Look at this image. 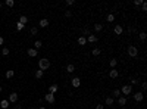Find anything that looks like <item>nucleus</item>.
Wrapping results in <instances>:
<instances>
[{"mask_svg": "<svg viewBox=\"0 0 147 109\" xmlns=\"http://www.w3.org/2000/svg\"><path fill=\"white\" fill-rule=\"evenodd\" d=\"M49 66H50V61H49V59H46V57H43V59H40V61H38V68H40L41 71H46Z\"/></svg>", "mask_w": 147, "mask_h": 109, "instance_id": "1", "label": "nucleus"}, {"mask_svg": "<svg viewBox=\"0 0 147 109\" xmlns=\"http://www.w3.org/2000/svg\"><path fill=\"white\" fill-rule=\"evenodd\" d=\"M131 91H132V87L129 86V84H125L122 88H121V94H125V96H128V94H131Z\"/></svg>", "mask_w": 147, "mask_h": 109, "instance_id": "2", "label": "nucleus"}, {"mask_svg": "<svg viewBox=\"0 0 147 109\" xmlns=\"http://www.w3.org/2000/svg\"><path fill=\"white\" fill-rule=\"evenodd\" d=\"M128 55L131 56V57H135V56L138 55V49H137L135 46H129V47H128Z\"/></svg>", "mask_w": 147, "mask_h": 109, "instance_id": "3", "label": "nucleus"}, {"mask_svg": "<svg viewBox=\"0 0 147 109\" xmlns=\"http://www.w3.org/2000/svg\"><path fill=\"white\" fill-rule=\"evenodd\" d=\"M44 100H46V102H49V103H55L56 97H55V94H51V93H47V94H44Z\"/></svg>", "mask_w": 147, "mask_h": 109, "instance_id": "4", "label": "nucleus"}, {"mask_svg": "<svg viewBox=\"0 0 147 109\" xmlns=\"http://www.w3.org/2000/svg\"><path fill=\"white\" fill-rule=\"evenodd\" d=\"M71 84H72V87L78 88V87L81 86V80H80V77H74V78H72V81H71Z\"/></svg>", "mask_w": 147, "mask_h": 109, "instance_id": "5", "label": "nucleus"}, {"mask_svg": "<svg viewBox=\"0 0 147 109\" xmlns=\"http://www.w3.org/2000/svg\"><path fill=\"white\" fill-rule=\"evenodd\" d=\"M143 99H144V93H143V91L134 94V100H135V102H143Z\"/></svg>", "mask_w": 147, "mask_h": 109, "instance_id": "6", "label": "nucleus"}, {"mask_svg": "<svg viewBox=\"0 0 147 109\" xmlns=\"http://www.w3.org/2000/svg\"><path fill=\"white\" fill-rule=\"evenodd\" d=\"M18 102V93H10L9 94V103H16Z\"/></svg>", "mask_w": 147, "mask_h": 109, "instance_id": "7", "label": "nucleus"}, {"mask_svg": "<svg viewBox=\"0 0 147 109\" xmlns=\"http://www.w3.org/2000/svg\"><path fill=\"white\" fill-rule=\"evenodd\" d=\"M27 53H28V56H31V57H35V56L38 55V50H35L34 47H31V49L27 50Z\"/></svg>", "mask_w": 147, "mask_h": 109, "instance_id": "8", "label": "nucleus"}, {"mask_svg": "<svg viewBox=\"0 0 147 109\" xmlns=\"http://www.w3.org/2000/svg\"><path fill=\"white\" fill-rule=\"evenodd\" d=\"M85 38H87L88 43H96V41H99V37L97 36H93V34H90L88 37H85Z\"/></svg>", "mask_w": 147, "mask_h": 109, "instance_id": "9", "label": "nucleus"}, {"mask_svg": "<svg viewBox=\"0 0 147 109\" xmlns=\"http://www.w3.org/2000/svg\"><path fill=\"white\" fill-rule=\"evenodd\" d=\"M115 34L116 36H121V34H122V32H124V28H122V25H115Z\"/></svg>", "mask_w": 147, "mask_h": 109, "instance_id": "10", "label": "nucleus"}, {"mask_svg": "<svg viewBox=\"0 0 147 109\" xmlns=\"http://www.w3.org/2000/svg\"><path fill=\"white\" fill-rule=\"evenodd\" d=\"M0 108H2V109H7V108H9V100L3 99L2 102H0Z\"/></svg>", "mask_w": 147, "mask_h": 109, "instance_id": "11", "label": "nucleus"}, {"mask_svg": "<svg viewBox=\"0 0 147 109\" xmlns=\"http://www.w3.org/2000/svg\"><path fill=\"white\" fill-rule=\"evenodd\" d=\"M59 90V87H57V84H51L50 87H49V93H51V94H55L56 91Z\"/></svg>", "mask_w": 147, "mask_h": 109, "instance_id": "12", "label": "nucleus"}, {"mask_svg": "<svg viewBox=\"0 0 147 109\" xmlns=\"http://www.w3.org/2000/svg\"><path fill=\"white\" fill-rule=\"evenodd\" d=\"M78 44L80 46H85V44H87V38H85L84 36H80L78 37Z\"/></svg>", "mask_w": 147, "mask_h": 109, "instance_id": "13", "label": "nucleus"}, {"mask_svg": "<svg viewBox=\"0 0 147 109\" xmlns=\"http://www.w3.org/2000/svg\"><path fill=\"white\" fill-rule=\"evenodd\" d=\"M118 103H119L121 106H125V105H127V97H125V96L118 97Z\"/></svg>", "mask_w": 147, "mask_h": 109, "instance_id": "14", "label": "nucleus"}, {"mask_svg": "<svg viewBox=\"0 0 147 109\" xmlns=\"http://www.w3.org/2000/svg\"><path fill=\"white\" fill-rule=\"evenodd\" d=\"M38 25H40L41 28H46V27H49V19H40Z\"/></svg>", "mask_w": 147, "mask_h": 109, "instance_id": "15", "label": "nucleus"}, {"mask_svg": "<svg viewBox=\"0 0 147 109\" xmlns=\"http://www.w3.org/2000/svg\"><path fill=\"white\" fill-rule=\"evenodd\" d=\"M118 75H119V72H118L115 68H113V69H112V71L109 72V77H110V78H118Z\"/></svg>", "mask_w": 147, "mask_h": 109, "instance_id": "16", "label": "nucleus"}, {"mask_svg": "<svg viewBox=\"0 0 147 109\" xmlns=\"http://www.w3.org/2000/svg\"><path fill=\"white\" fill-rule=\"evenodd\" d=\"M66 71H68V74H72V72L75 71V66H74L72 63H68V66H66Z\"/></svg>", "mask_w": 147, "mask_h": 109, "instance_id": "17", "label": "nucleus"}, {"mask_svg": "<svg viewBox=\"0 0 147 109\" xmlns=\"http://www.w3.org/2000/svg\"><path fill=\"white\" fill-rule=\"evenodd\" d=\"M13 75H15V71H6V74H5V77L7 78V80H9V78H13Z\"/></svg>", "mask_w": 147, "mask_h": 109, "instance_id": "18", "label": "nucleus"}, {"mask_svg": "<svg viewBox=\"0 0 147 109\" xmlns=\"http://www.w3.org/2000/svg\"><path fill=\"white\" fill-rule=\"evenodd\" d=\"M18 22H21L22 25H25V24L28 22V16H25V15H22L21 18H19V21H18Z\"/></svg>", "mask_w": 147, "mask_h": 109, "instance_id": "19", "label": "nucleus"}, {"mask_svg": "<svg viewBox=\"0 0 147 109\" xmlns=\"http://www.w3.org/2000/svg\"><path fill=\"white\" fill-rule=\"evenodd\" d=\"M113 102H115L113 97H106V100H105V103H106L107 106H112V105H113Z\"/></svg>", "mask_w": 147, "mask_h": 109, "instance_id": "20", "label": "nucleus"}, {"mask_svg": "<svg viewBox=\"0 0 147 109\" xmlns=\"http://www.w3.org/2000/svg\"><path fill=\"white\" fill-rule=\"evenodd\" d=\"M106 21H107V22H113V21H115V15H113V13H109V15L106 16Z\"/></svg>", "mask_w": 147, "mask_h": 109, "instance_id": "21", "label": "nucleus"}, {"mask_svg": "<svg viewBox=\"0 0 147 109\" xmlns=\"http://www.w3.org/2000/svg\"><path fill=\"white\" fill-rule=\"evenodd\" d=\"M43 74H44V71H41V69H37V71H35V78H38V80H40V78L43 77Z\"/></svg>", "mask_w": 147, "mask_h": 109, "instance_id": "22", "label": "nucleus"}, {"mask_svg": "<svg viewBox=\"0 0 147 109\" xmlns=\"http://www.w3.org/2000/svg\"><path fill=\"white\" fill-rule=\"evenodd\" d=\"M94 30H96L97 32L103 30V24H94Z\"/></svg>", "mask_w": 147, "mask_h": 109, "instance_id": "23", "label": "nucleus"}, {"mask_svg": "<svg viewBox=\"0 0 147 109\" xmlns=\"http://www.w3.org/2000/svg\"><path fill=\"white\" fill-rule=\"evenodd\" d=\"M41 46H43V43H41V41H40V40H37V41H35V43H34V49H35V50H38V49H40Z\"/></svg>", "mask_w": 147, "mask_h": 109, "instance_id": "24", "label": "nucleus"}, {"mask_svg": "<svg viewBox=\"0 0 147 109\" xmlns=\"http://www.w3.org/2000/svg\"><path fill=\"white\" fill-rule=\"evenodd\" d=\"M5 5H6L7 7H13L15 2H13V0H6V2H5Z\"/></svg>", "mask_w": 147, "mask_h": 109, "instance_id": "25", "label": "nucleus"}, {"mask_svg": "<svg viewBox=\"0 0 147 109\" xmlns=\"http://www.w3.org/2000/svg\"><path fill=\"white\" fill-rule=\"evenodd\" d=\"M100 52H101V50H100L99 47H96V49H93V55H94V56H99V55H100Z\"/></svg>", "mask_w": 147, "mask_h": 109, "instance_id": "26", "label": "nucleus"}, {"mask_svg": "<svg viewBox=\"0 0 147 109\" xmlns=\"http://www.w3.org/2000/svg\"><path fill=\"white\" fill-rule=\"evenodd\" d=\"M30 32H31V34H32V36H35V34H37V32H38V28H37V27H32V28L30 30Z\"/></svg>", "mask_w": 147, "mask_h": 109, "instance_id": "27", "label": "nucleus"}, {"mask_svg": "<svg viewBox=\"0 0 147 109\" xmlns=\"http://www.w3.org/2000/svg\"><path fill=\"white\" fill-rule=\"evenodd\" d=\"M2 55H3V56H7V55H9V49L3 47V49H2Z\"/></svg>", "mask_w": 147, "mask_h": 109, "instance_id": "28", "label": "nucleus"}, {"mask_svg": "<svg viewBox=\"0 0 147 109\" xmlns=\"http://www.w3.org/2000/svg\"><path fill=\"white\" fill-rule=\"evenodd\" d=\"M24 28H25V25H22L21 22L16 24V30H18V31H21V30H24Z\"/></svg>", "mask_w": 147, "mask_h": 109, "instance_id": "29", "label": "nucleus"}, {"mask_svg": "<svg viewBox=\"0 0 147 109\" xmlns=\"http://www.w3.org/2000/svg\"><path fill=\"white\" fill-rule=\"evenodd\" d=\"M146 38H147V34H146L144 31H141V32H140V40H143V41H144Z\"/></svg>", "mask_w": 147, "mask_h": 109, "instance_id": "30", "label": "nucleus"}, {"mask_svg": "<svg viewBox=\"0 0 147 109\" xmlns=\"http://www.w3.org/2000/svg\"><path fill=\"white\" fill-rule=\"evenodd\" d=\"M116 63H118V61H116V59H110V66H112V69H113L115 66H116Z\"/></svg>", "mask_w": 147, "mask_h": 109, "instance_id": "31", "label": "nucleus"}, {"mask_svg": "<svg viewBox=\"0 0 147 109\" xmlns=\"http://www.w3.org/2000/svg\"><path fill=\"white\" fill-rule=\"evenodd\" d=\"M81 32H82V34H84V37H85V36H87V37L90 36V31H88L87 28H82V31H81Z\"/></svg>", "mask_w": 147, "mask_h": 109, "instance_id": "32", "label": "nucleus"}, {"mask_svg": "<svg viewBox=\"0 0 147 109\" xmlns=\"http://www.w3.org/2000/svg\"><path fill=\"white\" fill-rule=\"evenodd\" d=\"M113 97H121V90H115L113 91Z\"/></svg>", "mask_w": 147, "mask_h": 109, "instance_id": "33", "label": "nucleus"}, {"mask_svg": "<svg viewBox=\"0 0 147 109\" xmlns=\"http://www.w3.org/2000/svg\"><path fill=\"white\" fill-rule=\"evenodd\" d=\"M143 3H144L143 0H134V5H135V6H141Z\"/></svg>", "mask_w": 147, "mask_h": 109, "instance_id": "34", "label": "nucleus"}, {"mask_svg": "<svg viewBox=\"0 0 147 109\" xmlns=\"http://www.w3.org/2000/svg\"><path fill=\"white\" fill-rule=\"evenodd\" d=\"M65 16H66V18H71V16H72V12H71V10H66V12H65Z\"/></svg>", "mask_w": 147, "mask_h": 109, "instance_id": "35", "label": "nucleus"}, {"mask_svg": "<svg viewBox=\"0 0 147 109\" xmlns=\"http://www.w3.org/2000/svg\"><path fill=\"white\" fill-rule=\"evenodd\" d=\"M75 2H74V0H66V6H72Z\"/></svg>", "mask_w": 147, "mask_h": 109, "instance_id": "36", "label": "nucleus"}, {"mask_svg": "<svg viewBox=\"0 0 147 109\" xmlns=\"http://www.w3.org/2000/svg\"><path fill=\"white\" fill-rule=\"evenodd\" d=\"M138 83H140V81H138L137 78H131V84H138Z\"/></svg>", "mask_w": 147, "mask_h": 109, "instance_id": "37", "label": "nucleus"}, {"mask_svg": "<svg viewBox=\"0 0 147 109\" xmlns=\"http://www.w3.org/2000/svg\"><path fill=\"white\" fill-rule=\"evenodd\" d=\"M141 88H143V91L147 88V83H141Z\"/></svg>", "mask_w": 147, "mask_h": 109, "instance_id": "38", "label": "nucleus"}, {"mask_svg": "<svg viewBox=\"0 0 147 109\" xmlns=\"http://www.w3.org/2000/svg\"><path fill=\"white\" fill-rule=\"evenodd\" d=\"M141 7H143V12H147V5H146V3H143Z\"/></svg>", "mask_w": 147, "mask_h": 109, "instance_id": "39", "label": "nucleus"}, {"mask_svg": "<svg viewBox=\"0 0 147 109\" xmlns=\"http://www.w3.org/2000/svg\"><path fill=\"white\" fill-rule=\"evenodd\" d=\"M3 43H5V38H3V37H2V36H0V46H2V44H3Z\"/></svg>", "mask_w": 147, "mask_h": 109, "instance_id": "40", "label": "nucleus"}, {"mask_svg": "<svg viewBox=\"0 0 147 109\" xmlns=\"http://www.w3.org/2000/svg\"><path fill=\"white\" fill-rule=\"evenodd\" d=\"M96 109H103V105H101V103H99V105L96 106Z\"/></svg>", "mask_w": 147, "mask_h": 109, "instance_id": "41", "label": "nucleus"}, {"mask_svg": "<svg viewBox=\"0 0 147 109\" xmlns=\"http://www.w3.org/2000/svg\"><path fill=\"white\" fill-rule=\"evenodd\" d=\"M13 109H22V106H15Z\"/></svg>", "mask_w": 147, "mask_h": 109, "instance_id": "42", "label": "nucleus"}, {"mask_svg": "<svg viewBox=\"0 0 147 109\" xmlns=\"http://www.w3.org/2000/svg\"><path fill=\"white\" fill-rule=\"evenodd\" d=\"M38 109H46V108H44V106H40V108H38Z\"/></svg>", "mask_w": 147, "mask_h": 109, "instance_id": "43", "label": "nucleus"}, {"mask_svg": "<svg viewBox=\"0 0 147 109\" xmlns=\"http://www.w3.org/2000/svg\"><path fill=\"white\" fill-rule=\"evenodd\" d=\"M0 93H2V86H0Z\"/></svg>", "mask_w": 147, "mask_h": 109, "instance_id": "44", "label": "nucleus"}, {"mask_svg": "<svg viewBox=\"0 0 147 109\" xmlns=\"http://www.w3.org/2000/svg\"><path fill=\"white\" fill-rule=\"evenodd\" d=\"M31 109H37V108H31Z\"/></svg>", "mask_w": 147, "mask_h": 109, "instance_id": "45", "label": "nucleus"}, {"mask_svg": "<svg viewBox=\"0 0 147 109\" xmlns=\"http://www.w3.org/2000/svg\"><path fill=\"white\" fill-rule=\"evenodd\" d=\"M0 7H2V3H0Z\"/></svg>", "mask_w": 147, "mask_h": 109, "instance_id": "46", "label": "nucleus"}]
</instances>
